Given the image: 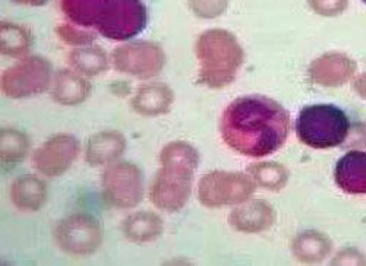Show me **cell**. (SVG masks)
I'll return each mask as SVG.
<instances>
[{
    "label": "cell",
    "mask_w": 366,
    "mask_h": 266,
    "mask_svg": "<svg viewBox=\"0 0 366 266\" xmlns=\"http://www.w3.org/2000/svg\"><path fill=\"white\" fill-rule=\"evenodd\" d=\"M290 129L287 110L268 97L245 96L223 113L220 133L229 148L245 157H265L279 151Z\"/></svg>",
    "instance_id": "1"
},
{
    "label": "cell",
    "mask_w": 366,
    "mask_h": 266,
    "mask_svg": "<svg viewBox=\"0 0 366 266\" xmlns=\"http://www.w3.org/2000/svg\"><path fill=\"white\" fill-rule=\"evenodd\" d=\"M162 167L149 188L151 203L166 213H177L191 198L198 151L183 140L167 143L160 154Z\"/></svg>",
    "instance_id": "2"
},
{
    "label": "cell",
    "mask_w": 366,
    "mask_h": 266,
    "mask_svg": "<svg viewBox=\"0 0 366 266\" xmlns=\"http://www.w3.org/2000/svg\"><path fill=\"white\" fill-rule=\"evenodd\" d=\"M195 56L198 82L212 90L230 85L245 58L236 36L222 28L207 29L199 34L195 43Z\"/></svg>",
    "instance_id": "3"
},
{
    "label": "cell",
    "mask_w": 366,
    "mask_h": 266,
    "mask_svg": "<svg viewBox=\"0 0 366 266\" xmlns=\"http://www.w3.org/2000/svg\"><path fill=\"white\" fill-rule=\"evenodd\" d=\"M350 131L347 114L332 104H314L300 110L296 132L302 143L315 150L342 145Z\"/></svg>",
    "instance_id": "4"
},
{
    "label": "cell",
    "mask_w": 366,
    "mask_h": 266,
    "mask_svg": "<svg viewBox=\"0 0 366 266\" xmlns=\"http://www.w3.org/2000/svg\"><path fill=\"white\" fill-rule=\"evenodd\" d=\"M255 186L251 177L242 173H208L198 185V199L207 208L239 205L252 196Z\"/></svg>",
    "instance_id": "5"
},
{
    "label": "cell",
    "mask_w": 366,
    "mask_h": 266,
    "mask_svg": "<svg viewBox=\"0 0 366 266\" xmlns=\"http://www.w3.org/2000/svg\"><path fill=\"white\" fill-rule=\"evenodd\" d=\"M104 200L117 210H131L144 198V175L132 163L116 161L102 177Z\"/></svg>",
    "instance_id": "6"
},
{
    "label": "cell",
    "mask_w": 366,
    "mask_h": 266,
    "mask_svg": "<svg viewBox=\"0 0 366 266\" xmlns=\"http://www.w3.org/2000/svg\"><path fill=\"white\" fill-rule=\"evenodd\" d=\"M148 21L142 0H109L96 26L100 36L113 41H127L142 33Z\"/></svg>",
    "instance_id": "7"
},
{
    "label": "cell",
    "mask_w": 366,
    "mask_h": 266,
    "mask_svg": "<svg viewBox=\"0 0 366 266\" xmlns=\"http://www.w3.org/2000/svg\"><path fill=\"white\" fill-rule=\"evenodd\" d=\"M51 63L44 57H25L2 73V91L11 98H28L47 91Z\"/></svg>",
    "instance_id": "8"
},
{
    "label": "cell",
    "mask_w": 366,
    "mask_h": 266,
    "mask_svg": "<svg viewBox=\"0 0 366 266\" xmlns=\"http://www.w3.org/2000/svg\"><path fill=\"white\" fill-rule=\"evenodd\" d=\"M110 61L117 72L139 79H151L163 71L166 54L156 43L135 41L116 47L112 51Z\"/></svg>",
    "instance_id": "9"
},
{
    "label": "cell",
    "mask_w": 366,
    "mask_h": 266,
    "mask_svg": "<svg viewBox=\"0 0 366 266\" xmlns=\"http://www.w3.org/2000/svg\"><path fill=\"white\" fill-rule=\"evenodd\" d=\"M54 239L64 252L72 256H88L100 247L103 231L93 215L79 213L59 221Z\"/></svg>",
    "instance_id": "10"
},
{
    "label": "cell",
    "mask_w": 366,
    "mask_h": 266,
    "mask_svg": "<svg viewBox=\"0 0 366 266\" xmlns=\"http://www.w3.org/2000/svg\"><path fill=\"white\" fill-rule=\"evenodd\" d=\"M81 151L79 140L68 133H57L47 139L34 153V168L47 177L62 175L71 168Z\"/></svg>",
    "instance_id": "11"
},
{
    "label": "cell",
    "mask_w": 366,
    "mask_h": 266,
    "mask_svg": "<svg viewBox=\"0 0 366 266\" xmlns=\"http://www.w3.org/2000/svg\"><path fill=\"white\" fill-rule=\"evenodd\" d=\"M356 72V62L340 51H328L310 65L308 75L314 83L322 86H340L349 82Z\"/></svg>",
    "instance_id": "12"
},
{
    "label": "cell",
    "mask_w": 366,
    "mask_h": 266,
    "mask_svg": "<svg viewBox=\"0 0 366 266\" xmlns=\"http://www.w3.org/2000/svg\"><path fill=\"white\" fill-rule=\"evenodd\" d=\"M274 221H276L274 208L261 199L242 202L229 215V222L236 231L249 234L268 230Z\"/></svg>",
    "instance_id": "13"
},
{
    "label": "cell",
    "mask_w": 366,
    "mask_h": 266,
    "mask_svg": "<svg viewBox=\"0 0 366 266\" xmlns=\"http://www.w3.org/2000/svg\"><path fill=\"white\" fill-rule=\"evenodd\" d=\"M337 186L350 195H366V153L349 151L335 165Z\"/></svg>",
    "instance_id": "14"
},
{
    "label": "cell",
    "mask_w": 366,
    "mask_h": 266,
    "mask_svg": "<svg viewBox=\"0 0 366 266\" xmlns=\"http://www.w3.org/2000/svg\"><path fill=\"white\" fill-rule=\"evenodd\" d=\"M127 150V139L117 131H103L91 136L85 145V161L89 165H107Z\"/></svg>",
    "instance_id": "15"
},
{
    "label": "cell",
    "mask_w": 366,
    "mask_h": 266,
    "mask_svg": "<svg viewBox=\"0 0 366 266\" xmlns=\"http://www.w3.org/2000/svg\"><path fill=\"white\" fill-rule=\"evenodd\" d=\"M91 94V85L84 75L64 69L54 76L51 97L60 106H78L84 103Z\"/></svg>",
    "instance_id": "16"
},
{
    "label": "cell",
    "mask_w": 366,
    "mask_h": 266,
    "mask_svg": "<svg viewBox=\"0 0 366 266\" xmlns=\"http://www.w3.org/2000/svg\"><path fill=\"white\" fill-rule=\"evenodd\" d=\"M173 100L174 96L170 86L163 82H151L139 86L132 100V107L141 116L154 117L166 114L170 110Z\"/></svg>",
    "instance_id": "17"
},
{
    "label": "cell",
    "mask_w": 366,
    "mask_h": 266,
    "mask_svg": "<svg viewBox=\"0 0 366 266\" xmlns=\"http://www.w3.org/2000/svg\"><path fill=\"white\" fill-rule=\"evenodd\" d=\"M11 198L18 210L36 213L43 208L47 200V186L36 175H21L12 185Z\"/></svg>",
    "instance_id": "18"
},
{
    "label": "cell",
    "mask_w": 366,
    "mask_h": 266,
    "mask_svg": "<svg viewBox=\"0 0 366 266\" xmlns=\"http://www.w3.org/2000/svg\"><path fill=\"white\" fill-rule=\"evenodd\" d=\"M163 221L159 215L149 211L135 213L125 218L122 231L125 237L134 243H149L157 240L163 234Z\"/></svg>",
    "instance_id": "19"
},
{
    "label": "cell",
    "mask_w": 366,
    "mask_h": 266,
    "mask_svg": "<svg viewBox=\"0 0 366 266\" xmlns=\"http://www.w3.org/2000/svg\"><path fill=\"white\" fill-rule=\"evenodd\" d=\"M109 0H59L65 18L81 28L97 26Z\"/></svg>",
    "instance_id": "20"
},
{
    "label": "cell",
    "mask_w": 366,
    "mask_h": 266,
    "mask_svg": "<svg viewBox=\"0 0 366 266\" xmlns=\"http://www.w3.org/2000/svg\"><path fill=\"white\" fill-rule=\"evenodd\" d=\"M71 68L84 76H97L109 69V54L99 46L76 47L68 54Z\"/></svg>",
    "instance_id": "21"
},
{
    "label": "cell",
    "mask_w": 366,
    "mask_h": 266,
    "mask_svg": "<svg viewBox=\"0 0 366 266\" xmlns=\"http://www.w3.org/2000/svg\"><path fill=\"white\" fill-rule=\"evenodd\" d=\"M293 255L305 263L324 260L331 252V242L325 234L318 231H303L293 240Z\"/></svg>",
    "instance_id": "22"
},
{
    "label": "cell",
    "mask_w": 366,
    "mask_h": 266,
    "mask_svg": "<svg viewBox=\"0 0 366 266\" xmlns=\"http://www.w3.org/2000/svg\"><path fill=\"white\" fill-rule=\"evenodd\" d=\"M31 44V34L22 25L11 22H2L0 25V50L5 56L19 57L29 50Z\"/></svg>",
    "instance_id": "23"
},
{
    "label": "cell",
    "mask_w": 366,
    "mask_h": 266,
    "mask_svg": "<svg viewBox=\"0 0 366 266\" xmlns=\"http://www.w3.org/2000/svg\"><path fill=\"white\" fill-rule=\"evenodd\" d=\"M248 174L255 185L267 190H280L286 186L289 173L277 163H257L248 168Z\"/></svg>",
    "instance_id": "24"
},
{
    "label": "cell",
    "mask_w": 366,
    "mask_h": 266,
    "mask_svg": "<svg viewBox=\"0 0 366 266\" xmlns=\"http://www.w3.org/2000/svg\"><path fill=\"white\" fill-rule=\"evenodd\" d=\"M0 139H2L0 153H2L4 165H16L26 157L29 142L25 133L16 129H2Z\"/></svg>",
    "instance_id": "25"
},
{
    "label": "cell",
    "mask_w": 366,
    "mask_h": 266,
    "mask_svg": "<svg viewBox=\"0 0 366 266\" xmlns=\"http://www.w3.org/2000/svg\"><path fill=\"white\" fill-rule=\"evenodd\" d=\"M56 33L59 39L65 41L69 46L74 47H84V46H91L96 40V34L86 31V29H82L78 25H71V24H64L59 25L56 28Z\"/></svg>",
    "instance_id": "26"
},
{
    "label": "cell",
    "mask_w": 366,
    "mask_h": 266,
    "mask_svg": "<svg viewBox=\"0 0 366 266\" xmlns=\"http://www.w3.org/2000/svg\"><path fill=\"white\" fill-rule=\"evenodd\" d=\"M230 0H189V8L198 18L214 19L223 15Z\"/></svg>",
    "instance_id": "27"
},
{
    "label": "cell",
    "mask_w": 366,
    "mask_h": 266,
    "mask_svg": "<svg viewBox=\"0 0 366 266\" xmlns=\"http://www.w3.org/2000/svg\"><path fill=\"white\" fill-rule=\"evenodd\" d=\"M308 4L321 16H337L347 9L349 0H308Z\"/></svg>",
    "instance_id": "28"
},
{
    "label": "cell",
    "mask_w": 366,
    "mask_h": 266,
    "mask_svg": "<svg viewBox=\"0 0 366 266\" xmlns=\"http://www.w3.org/2000/svg\"><path fill=\"white\" fill-rule=\"evenodd\" d=\"M353 88L355 91L362 97V98H366V72L362 73L353 83Z\"/></svg>",
    "instance_id": "29"
},
{
    "label": "cell",
    "mask_w": 366,
    "mask_h": 266,
    "mask_svg": "<svg viewBox=\"0 0 366 266\" xmlns=\"http://www.w3.org/2000/svg\"><path fill=\"white\" fill-rule=\"evenodd\" d=\"M15 2L26 6H44L49 0H15Z\"/></svg>",
    "instance_id": "30"
},
{
    "label": "cell",
    "mask_w": 366,
    "mask_h": 266,
    "mask_svg": "<svg viewBox=\"0 0 366 266\" xmlns=\"http://www.w3.org/2000/svg\"><path fill=\"white\" fill-rule=\"evenodd\" d=\"M363 2H365V4H366V0H363Z\"/></svg>",
    "instance_id": "31"
}]
</instances>
